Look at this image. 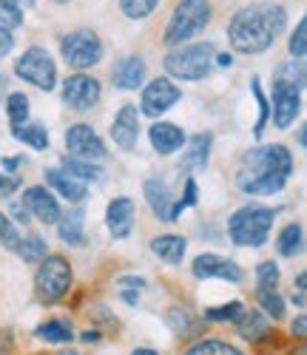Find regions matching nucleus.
<instances>
[{
  "instance_id": "nucleus-26",
  "label": "nucleus",
  "mask_w": 307,
  "mask_h": 355,
  "mask_svg": "<svg viewBox=\"0 0 307 355\" xmlns=\"http://www.w3.org/2000/svg\"><path fill=\"white\" fill-rule=\"evenodd\" d=\"M304 242H307L304 239V227L299 222H288L279 230V236H276V253L285 256V259H293V256H299L304 250Z\"/></svg>"
},
{
  "instance_id": "nucleus-57",
  "label": "nucleus",
  "mask_w": 307,
  "mask_h": 355,
  "mask_svg": "<svg viewBox=\"0 0 307 355\" xmlns=\"http://www.w3.org/2000/svg\"><path fill=\"white\" fill-rule=\"evenodd\" d=\"M20 9H35V0H15Z\"/></svg>"
},
{
  "instance_id": "nucleus-25",
  "label": "nucleus",
  "mask_w": 307,
  "mask_h": 355,
  "mask_svg": "<svg viewBox=\"0 0 307 355\" xmlns=\"http://www.w3.org/2000/svg\"><path fill=\"white\" fill-rule=\"evenodd\" d=\"M35 336L40 341H46V344H72L77 338V333H74L69 318H49L43 324H38Z\"/></svg>"
},
{
  "instance_id": "nucleus-5",
  "label": "nucleus",
  "mask_w": 307,
  "mask_h": 355,
  "mask_svg": "<svg viewBox=\"0 0 307 355\" xmlns=\"http://www.w3.org/2000/svg\"><path fill=\"white\" fill-rule=\"evenodd\" d=\"M210 17H213L210 0H179L163 28V43L168 49L194 43L208 28Z\"/></svg>"
},
{
  "instance_id": "nucleus-33",
  "label": "nucleus",
  "mask_w": 307,
  "mask_h": 355,
  "mask_svg": "<svg viewBox=\"0 0 307 355\" xmlns=\"http://www.w3.org/2000/svg\"><path fill=\"white\" fill-rule=\"evenodd\" d=\"M17 256H20L26 264H40V261L49 256V245H46L43 236L28 233V236H23V242H20V248H17Z\"/></svg>"
},
{
  "instance_id": "nucleus-60",
  "label": "nucleus",
  "mask_w": 307,
  "mask_h": 355,
  "mask_svg": "<svg viewBox=\"0 0 307 355\" xmlns=\"http://www.w3.org/2000/svg\"><path fill=\"white\" fill-rule=\"evenodd\" d=\"M51 3H72V0H51Z\"/></svg>"
},
{
  "instance_id": "nucleus-48",
  "label": "nucleus",
  "mask_w": 307,
  "mask_h": 355,
  "mask_svg": "<svg viewBox=\"0 0 307 355\" xmlns=\"http://www.w3.org/2000/svg\"><path fill=\"white\" fill-rule=\"evenodd\" d=\"M12 222H20V225H28V222H32V214L26 211V205H23V202L12 205Z\"/></svg>"
},
{
  "instance_id": "nucleus-24",
  "label": "nucleus",
  "mask_w": 307,
  "mask_h": 355,
  "mask_svg": "<svg viewBox=\"0 0 307 355\" xmlns=\"http://www.w3.org/2000/svg\"><path fill=\"white\" fill-rule=\"evenodd\" d=\"M60 242H66L69 248H83L85 245V211L80 205H74L72 211H66L60 216V222L54 225Z\"/></svg>"
},
{
  "instance_id": "nucleus-46",
  "label": "nucleus",
  "mask_w": 307,
  "mask_h": 355,
  "mask_svg": "<svg viewBox=\"0 0 307 355\" xmlns=\"http://www.w3.org/2000/svg\"><path fill=\"white\" fill-rule=\"evenodd\" d=\"M12 49H15V35H12V28L0 26V57L12 54Z\"/></svg>"
},
{
  "instance_id": "nucleus-49",
  "label": "nucleus",
  "mask_w": 307,
  "mask_h": 355,
  "mask_svg": "<svg viewBox=\"0 0 307 355\" xmlns=\"http://www.w3.org/2000/svg\"><path fill=\"white\" fill-rule=\"evenodd\" d=\"M285 355H307V341H290Z\"/></svg>"
},
{
  "instance_id": "nucleus-50",
  "label": "nucleus",
  "mask_w": 307,
  "mask_h": 355,
  "mask_svg": "<svg viewBox=\"0 0 307 355\" xmlns=\"http://www.w3.org/2000/svg\"><path fill=\"white\" fill-rule=\"evenodd\" d=\"M233 66V54L231 51H217V69H231Z\"/></svg>"
},
{
  "instance_id": "nucleus-1",
  "label": "nucleus",
  "mask_w": 307,
  "mask_h": 355,
  "mask_svg": "<svg viewBox=\"0 0 307 355\" xmlns=\"http://www.w3.org/2000/svg\"><path fill=\"white\" fill-rule=\"evenodd\" d=\"M296 159L293 151L282 142H265L244 151L236 171V188L244 196H273L282 193L293 176Z\"/></svg>"
},
{
  "instance_id": "nucleus-40",
  "label": "nucleus",
  "mask_w": 307,
  "mask_h": 355,
  "mask_svg": "<svg viewBox=\"0 0 307 355\" xmlns=\"http://www.w3.org/2000/svg\"><path fill=\"white\" fill-rule=\"evenodd\" d=\"M160 0H119V12L128 20H145L157 12Z\"/></svg>"
},
{
  "instance_id": "nucleus-52",
  "label": "nucleus",
  "mask_w": 307,
  "mask_h": 355,
  "mask_svg": "<svg viewBox=\"0 0 307 355\" xmlns=\"http://www.w3.org/2000/svg\"><path fill=\"white\" fill-rule=\"evenodd\" d=\"M119 299L126 302L128 307H137V304H140V293H128V290H119Z\"/></svg>"
},
{
  "instance_id": "nucleus-27",
  "label": "nucleus",
  "mask_w": 307,
  "mask_h": 355,
  "mask_svg": "<svg viewBox=\"0 0 307 355\" xmlns=\"http://www.w3.org/2000/svg\"><path fill=\"white\" fill-rule=\"evenodd\" d=\"M256 307L270 318V321H282L288 315V299L279 293V290H265V287H256Z\"/></svg>"
},
{
  "instance_id": "nucleus-6",
  "label": "nucleus",
  "mask_w": 307,
  "mask_h": 355,
  "mask_svg": "<svg viewBox=\"0 0 307 355\" xmlns=\"http://www.w3.org/2000/svg\"><path fill=\"white\" fill-rule=\"evenodd\" d=\"M74 287V270L72 261L63 253H49L35 273V299L43 307L63 304L69 299V293Z\"/></svg>"
},
{
  "instance_id": "nucleus-16",
  "label": "nucleus",
  "mask_w": 307,
  "mask_h": 355,
  "mask_svg": "<svg viewBox=\"0 0 307 355\" xmlns=\"http://www.w3.org/2000/svg\"><path fill=\"white\" fill-rule=\"evenodd\" d=\"M134 219H137V208H134L131 196H114L106 205V227H108L114 242L128 239L131 230H134Z\"/></svg>"
},
{
  "instance_id": "nucleus-19",
  "label": "nucleus",
  "mask_w": 307,
  "mask_h": 355,
  "mask_svg": "<svg viewBox=\"0 0 307 355\" xmlns=\"http://www.w3.org/2000/svg\"><path fill=\"white\" fill-rule=\"evenodd\" d=\"M46 188L60 196V199H66L72 205H83L85 196H88V185L80 182L77 176H72L69 171L63 168H46Z\"/></svg>"
},
{
  "instance_id": "nucleus-58",
  "label": "nucleus",
  "mask_w": 307,
  "mask_h": 355,
  "mask_svg": "<svg viewBox=\"0 0 307 355\" xmlns=\"http://www.w3.org/2000/svg\"><path fill=\"white\" fill-rule=\"evenodd\" d=\"M288 349V347H285ZM285 349H267V352H259V355H285Z\"/></svg>"
},
{
  "instance_id": "nucleus-30",
  "label": "nucleus",
  "mask_w": 307,
  "mask_h": 355,
  "mask_svg": "<svg viewBox=\"0 0 307 355\" xmlns=\"http://www.w3.org/2000/svg\"><path fill=\"white\" fill-rule=\"evenodd\" d=\"M60 168L63 171H69L72 176H77L80 182H85V185H91V182H100L103 180V168L97 165V162H85V159H74V157H63L60 159Z\"/></svg>"
},
{
  "instance_id": "nucleus-7",
  "label": "nucleus",
  "mask_w": 307,
  "mask_h": 355,
  "mask_svg": "<svg viewBox=\"0 0 307 355\" xmlns=\"http://www.w3.org/2000/svg\"><path fill=\"white\" fill-rule=\"evenodd\" d=\"M106 54V46L100 40L97 32L91 28H74V32H66L60 37V57L72 71H88L100 66Z\"/></svg>"
},
{
  "instance_id": "nucleus-41",
  "label": "nucleus",
  "mask_w": 307,
  "mask_h": 355,
  "mask_svg": "<svg viewBox=\"0 0 307 355\" xmlns=\"http://www.w3.org/2000/svg\"><path fill=\"white\" fill-rule=\"evenodd\" d=\"M20 242H23V236H20L17 225H15L3 211H0V245H3L6 250H12V253H17Z\"/></svg>"
},
{
  "instance_id": "nucleus-31",
  "label": "nucleus",
  "mask_w": 307,
  "mask_h": 355,
  "mask_svg": "<svg viewBox=\"0 0 307 355\" xmlns=\"http://www.w3.org/2000/svg\"><path fill=\"white\" fill-rule=\"evenodd\" d=\"M244 302H225L219 307H205L202 310V321L205 324H236L244 315Z\"/></svg>"
},
{
  "instance_id": "nucleus-20",
  "label": "nucleus",
  "mask_w": 307,
  "mask_h": 355,
  "mask_svg": "<svg viewBox=\"0 0 307 355\" xmlns=\"http://www.w3.org/2000/svg\"><path fill=\"white\" fill-rule=\"evenodd\" d=\"M142 196L148 202L151 214L157 216L160 222H168L176 199H174V193H171V188H168V182L163 180V176H148V180L142 182Z\"/></svg>"
},
{
  "instance_id": "nucleus-22",
  "label": "nucleus",
  "mask_w": 307,
  "mask_h": 355,
  "mask_svg": "<svg viewBox=\"0 0 307 355\" xmlns=\"http://www.w3.org/2000/svg\"><path fill=\"white\" fill-rule=\"evenodd\" d=\"M151 253L163 259L165 264L171 268H179L182 261H185V253H188V239L179 233H160L151 239Z\"/></svg>"
},
{
  "instance_id": "nucleus-47",
  "label": "nucleus",
  "mask_w": 307,
  "mask_h": 355,
  "mask_svg": "<svg viewBox=\"0 0 307 355\" xmlns=\"http://www.w3.org/2000/svg\"><path fill=\"white\" fill-rule=\"evenodd\" d=\"M77 338H80L83 344H100V341L106 338V333H100L97 327H88V330H83V333H77Z\"/></svg>"
},
{
  "instance_id": "nucleus-21",
  "label": "nucleus",
  "mask_w": 307,
  "mask_h": 355,
  "mask_svg": "<svg viewBox=\"0 0 307 355\" xmlns=\"http://www.w3.org/2000/svg\"><path fill=\"white\" fill-rule=\"evenodd\" d=\"M210 151H213V134L210 131H199V134L188 137L185 157H182V171H191L188 176L205 171L208 168V159H210Z\"/></svg>"
},
{
  "instance_id": "nucleus-2",
  "label": "nucleus",
  "mask_w": 307,
  "mask_h": 355,
  "mask_svg": "<svg viewBox=\"0 0 307 355\" xmlns=\"http://www.w3.org/2000/svg\"><path fill=\"white\" fill-rule=\"evenodd\" d=\"M288 28V9L282 3H248L228 20V43L236 54H265Z\"/></svg>"
},
{
  "instance_id": "nucleus-17",
  "label": "nucleus",
  "mask_w": 307,
  "mask_h": 355,
  "mask_svg": "<svg viewBox=\"0 0 307 355\" xmlns=\"http://www.w3.org/2000/svg\"><path fill=\"white\" fill-rule=\"evenodd\" d=\"M148 142H151V148H154V151H157L160 157H171V154H176V151H182V148H185L188 134H185V128L176 125V123L154 120L151 128H148Z\"/></svg>"
},
{
  "instance_id": "nucleus-15",
  "label": "nucleus",
  "mask_w": 307,
  "mask_h": 355,
  "mask_svg": "<svg viewBox=\"0 0 307 355\" xmlns=\"http://www.w3.org/2000/svg\"><path fill=\"white\" fill-rule=\"evenodd\" d=\"M108 134H111V139H114V145L119 148V151H134L137 139H140V108L131 105V103L119 105V111L111 120Z\"/></svg>"
},
{
  "instance_id": "nucleus-8",
  "label": "nucleus",
  "mask_w": 307,
  "mask_h": 355,
  "mask_svg": "<svg viewBox=\"0 0 307 355\" xmlns=\"http://www.w3.org/2000/svg\"><path fill=\"white\" fill-rule=\"evenodd\" d=\"M15 77L23 83L40 88V92H54L57 88V63L43 46H28L15 60Z\"/></svg>"
},
{
  "instance_id": "nucleus-23",
  "label": "nucleus",
  "mask_w": 307,
  "mask_h": 355,
  "mask_svg": "<svg viewBox=\"0 0 307 355\" xmlns=\"http://www.w3.org/2000/svg\"><path fill=\"white\" fill-rule=\"evenodd\" d=\"M168 327L174 330V336L176 338H182V341H197L202 333H205V321H202V315L197 318L188 307H179V304H174L171 310H168Z\"/></svg>"
},
{
  "instance_id": "nucleus-53",
  "label": "nucleus",
  "mask_w": 307,
  "mask_h": 355,
  "mask_svg": "<svg viewBox=\"0 0 307 355\" xmlns=\"http://www.w3.org/2000/svg\"><path fill=\"white\" fill-rule=\"evenodd\" d=\"M293 287H296L299 293H304V295H307V270L296 273V279H293Z\"/></svg>"
},
{
  "instance_id": "nucleus-34",
  "label": "nucleus",
  "mask_w": 307,
  "mask_h": 355,
  "mask_svg": "<svg viewBox=\"0 0 307 355\" xmlns=\"http://www.w3.org/2000/svg\"><path fill=\"white\" fill-rule=\"evenodd\" d=\"M197 205H199V182H197V176H188V180H185V188H182V196L174 202V208H171L168 222H176L188 208H197Z\"/></svg>"
},
{
  "instance_id": "nucleus-10",
  "label": "nucleus",
  "mask_w": 307,
  "mask_h": 355,
  "mask_svg": "<svg viewBox=\"0 0 307 355\" xmlns=\"http://www.w3.org/2000/svg\"><path fill=\"white\" fill-rule=\"evenodd\" d=\"M301 114V88L296 83L273 77L270 83V123L273 128L288 131Z\"/></svg>"
},
{
  "instance_id": "nucleus-55",
  "label": "nucleus",
  "mask_w": 307,
  "mask_h": 355,
  "mask_svg": "<svg viewBox=\"0 0 307 355\" xmlns=\"http://www.w3.org/2000/svg\"><path fill=\"white\" fill-rule=\"evenodd\" d=\"M296 142L304 148V151H307V120L299 125V131H296Z\"/></svg>"
},
{
  "instance_id": "nucleus-39",
  "label": "nucleus",
  "mask_w": 307,
  "mask_h": 355,
  "mask_svg": "<svg viewBox=\"0 0 307 355\" xmlns=\"http://www.w3.org/2000/svg\"><path fill=\"white\" fill-rule=\"evenodd\" d=\"M279 282H282V270L279 264L273 259H265L256 264V287H265V290H279Z\"/></svg>"
},
{
  "instance_id": "nucleus-35",
  "label": "nucleus",
  "mask_w": 307,
  "mask_h": 355,
  "mask_svg": "<svg viewBox=\"0 0 307 355\" xmlns=\"http://www.w3.org/2000/svg\"><path fill=\"white\" fill-rule=\"evenodd\" d=\"M273 77H279V80H288V83H296L301 92L307 88V60H285L282 66H276Z\"/></svg>"
},
{
  "instance_id": "nucleus-18",
  "label": "nucleus",
  "mask_w": 307,
  "mask_h": 355,
  "mask_svg": "<svg viewBox=\"0 0 307 355\" xmlns=\"http://www.w3.org/2000/svg\"><path fill=\"white\" fill-rule=\"evenodd\" d=\"M111 83L119 92H137L148 83V66L140 54H128V57H119L111 69Z\"/></svg>"
},
{
  "instance_id": "nucleus-44",
  "label": "nucleus",
  "mask_w": 307,
  "mask_h": 355,
  "mask_svg": "<svg viewBox=\"0 0 307 355\" xmlns=\"http://www.w3.org/2000/svg\"><path fill=\"white\" fill-rule=\"evenodd\" d=\"M17 191H20V176L0 171V199H9V196H15Z\"/></svg>"
},
{
  "instance_id": "nucleus-42",
  "label": "nucleus",
  "mask_w": 307,
  "mask_h": 355,
  "mask_svg": "<svg viewBox=\"0 0 307 355\" xmlns=\"http://www.w3.org/2000/svg\"><path fill=\"white\" fill-rule=\"evenodd\" d=\"M0 26H6V28L23 26V9L15 3V0H0Z\"/></svg>"
},
{
  "instance_id": "nucleus-59",
  "label": "nucleus",
  "mask_w": 307,
  "mask_h": 355,
  "mask_svg": "<svg viewBox=\"0 0 307 355\" xmlns=\"http://www.w3.org/2000/svg\"><path fill=\"white\" fill-rule=\"evenodd\" d=\"M54 355H80L77 349H60V352H54Z\"/></svg>"
},
{
  "instance_id": "nucleus-56",
  "label": "nucleus",
  "mask_w": 307,
  "mask_h": 355,
  "mask_svg": "<svg viewBox=\"0 0 307 355\" xmlns=\"http://www.w3.org/2000/svg\"><path fill=\"white\" fill-rule=\"evenodd\" d=\"M131 355H160V349H154V347H137V349H131Z\"/></svg>"
},
{
  "instance_id": "nucleus-4",
  "label": "nucleus",
  "mask_w": 307,
  "mask_h": 355,
  "mask_svg": "<svg viewBox=\"0 0 307 355\" xmlns=\"http://www.w3.org/2000/svg\"><path fill=\"white\" fill-rule=\"evenodd\" d=\"M163 69L174 83H202L217 69V46L208 40H194L168 49V54L163 57Z\"/></svg>"
},
{
  "instance_id": "nucleus-9",
  "label": "nucleus",
  "mask_w": 307,
  "mask_h": 355,
  "mask_svg": "<svg viewBox=\"0 0 307 355\" xmlns=\"http://www.w3.org/2000/svg\"><path fill=\"white\" fill-rule=\"evenodd\" d=\"M182 100V88L171 77H151L140 88V114L148 120H160L163 114H168L176 103Z\"/></svg>"
},
{
  "instance_id": "nucleus-54",
  "label": "nucleus",
  "mask_w": 307,
  "mask_h": 355,
  "mask_svg": "<svg viewBox=\"0 0 307 355\" xmlns=\"http://www.w3.org/2000/svg\"><path fill=\"white\" fill-rule=\"evenodd\" d=\"M288 304H296V307H301V310H304V307H307V295L296 290V293L290 295V299H288Z\"/></svg>"
},
{
  "instance_id": "nucleus-12",
  "label": "nucleus",
  "mask_w": 307,
  "mask_h": 355,
  "mask_svg": "<svg viewBox=\"0 0 307 355\" xmlns=\"http://www.w3.org/2000/svg\"><path fill=\"white\" fill-rule=\"evenodd\" d=\"M66 151H69V157H74V159L97 162V165L108 157L103 137H100L94 128H91L88 123H74V125H69V131H66Z\"/></svg>"
},
{
  "instance_id": "nucleus-11",
  "label": "nucleus",
  "mask_w": 307,
  "mask_h": 355,
  "mask_svg": "<svg viewBox=\"0 0 307 355\" xmlns=\"http://www.w3.org/2000/svg\"><path fill=\"white\" fill-rule=\"evenodd\" d=\"M60 97L72 111H91L103 97V83L88 71H72L60 85Z\"/></svg>"
},
{
  "instance_id": "nucleus-29",
  "label": "nucleus",
  "mask_w": 307,
  "mask_h": 355,
  "mask_svg": "<svg viewBox=\"0 0 307 355\" xmlns=\"http://www.w3.org/2000/svg\"><path fill=\"white\" fill-rule=\"evenodd\" d=\"M12 137H15L17 142L28 145L32 151H46V148H49V131H46V125H40V123L15 125V128H12Z\"/></svg>"
},
{
  "instance_id": "nucleus-3",
  "label": "nucleus",
  "mask_w": 307,
  "mask_h": 355,
  "mask_svg": "<svg viewBox=\"0 0 307 355\" xmlns=\"http://www.w3.org/2000/svg\"><path fill=\"white\" fill-rule=\"evenodd\" d=\"M279 216V208H270L262 202H248L236 208L228 216V239L236 248H248V250H259L270 242V233Z\"/></svg>"
},
{
  "instance_id": "nucleus-28",
  "label": "nucleus",
  "mask_w": 307,
  "mask_h": 355,
  "mask_svg": "<svg viewBox=\"0 0 307 355\" xmlns=\"http://www.w3.org/2000/svg\"><path fill=\"white\" fill-rule=\"evenodd\" d=\"M182 355H244L242 347L225 341V338H197L185 347Z\"/></svg>"
},
{
  "instance_id": "nucleus-14",
  "label": "nucleus",
  "mask_w": 307,
  "mask_h": 355,
  "mask_svg": "<svg viewBox=\"0 0 307 355\" xmlns=\"http://www.w3.org/2000/svg\"><path fill=\"white\" fill-rule=\"evenodd\" d=\"M26 211L32 214V219L43 222V225H57L60 216H63V208H60V199L46 188V185H28L23 191V199Z\"/></svg>"
},
{
  "instance_id": "nucleus-13",
  "label": "nucleus",
  "mask_w": 307,
  "mask_h": 355,
  "mask_svg": "<svg viewBox=\"0 0 307 355\" xmlns=\"http://www.w3.org/2000/svg\"><path fill=\"white\" fill-rule=\"evenodd\" d=\"M191 273L199 282H208V279H222L228 284H242L244 282L242 264H236L233 259L219 256V253H199L191 261Z\"/></svg>"
},
{
  "instance_id": "nucleus-61",
  "label": "nucleus",
  "mask_w": 307,
  "mask_h": 355,
  "mask_svg": "<svg viewBox=\"0 0 307 355\" xmlns=\"http://www.w3.org/2000/svg\"><path fill=\"white\" fill-rule=\"evenodd\" d=\"M28 355H49V352H28Z\"/></svg>"
},
{
  "instance_id": "nucleus-38",
  "label": "nucleus",
  "mask_w": 307,
  "mask_h": 355,
  "mask_svg": "<svg viewBox=\"0 0 307 355\" xmlns=\"http://www.w3.org/2000/svg\"><path fill=\"white\" fill-rule=\"evenodd\" d=\"M6 116H9L12 128L28 123V97H26L23 92H12V94H6Z\"/></svg>"
},
{
  "instance_id": "nucleus-32",
  "label": "nucleus",
  "mask_w": 307,
  "mask_h": 355,
  "mask_svg": "<svg viewBox=\"0 0 307 355\" xmlns=\"http://www.w3.org/2000/svg\"><path fill=\"white\" fill-rule=\"evenodd\" d=\"M251 94H254L256 108H259L256 123H254V139H262V137H265V128H267V123H270V97L265 94V88H262V80H259V77L251 80Z\"/></svg>"
},
{
  "instance_id": "nucleus-45",
  "label": "nucleus",
  "mask_w": 307,
  "mask_h": 355,
  "mask_svg": "<svg viewBox=\"0 0 307 355\" xmlns=\"http://www.w3.org/2000/svg\"><path fill=\"white\" fill-rule=\"evenodd\" d=\"M117 287L119 290H128V293H142L148 287V282L142 276H119L117 279Z\"/></svg>"
},
{
  "instance_id": "nucleus-51",
  "label": "nucleus",
  "mask_w": 307,
  "mask_h": 355,
  "mask_svg": "<svg viewBox=\"0 0 307 355\" xmlns=\"http://www.w3.org/2000/svg\"><path fill=\"white\" fill-rule=\"evenodd\" d=\"M20 162H23V157H3V171L6 173H15L20 168Z\"/></svg>"
},
{
  "instance_id": "nucleus-37",
  "label": "nucleus",
  "mask_w": 307,
  "mask_h": 355,
  "mask_svg": "<svg viewBox=\"0 0 307 355\" xmlns=\"http://www.w3.org/2000/svg\"><path fill=\"white\" fill-rule=\"evenodd\" d=\"M288 54L293 60H307V12L301 15V20L293 26V32L288 37Z\"/></svg>"
},
{
  "instance_id": "nucleus-43",
  "label": "nucleus",
  "mask_w": 307,
  "mask_h": 355,
  "mask_svg": "<svg viewBox=\"0 0 307 355\" xmlns=\"http://www.w3.org/2000/svg\"><path fill=\"white\" fill-rule=\"evenodd\" d=\"M288 338H290V341H307V307H304V313H299V315L290 321Z\"/></svg>"
},
{
  "instance_id": "nucleus-36",
  "label": "nucleus",
  "mask_w": 307,
  "mask_h": 355,
  "mask_svg": "<svg viewBox=\"0 0 307 355\" xmlns=\"http://www.w3.org/2000/svg\"><path fill=\"white\" fill-rule=\"evenodd\" d=\"M88 318L94 321V324H97V330L106 333V336H117V333L122 330V321H119L106 304H94V307L88 310Z\"/></svg>"
}]
</instances>
